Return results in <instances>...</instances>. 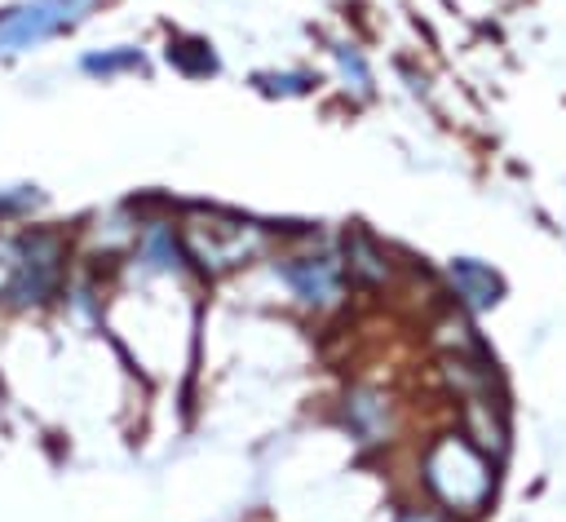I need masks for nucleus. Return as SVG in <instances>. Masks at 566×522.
<instances>
[{
  "instance_id": "obj_1",
  "label": "nucleus",
  "mask_w": 566,
  "mask_h": 522,
  "mask_svg": "<svg viewBox=\"0 0 566 522\" xmlns=\"http://www.w3.org/2000/svg\"><path fill=\"white\" fill-rule=\"evenodd\" d=\"M75 265V221L35 217L27 226L0 230V319H49Z\"/></svg>"
},
{
  "instance_id": "obj_2",
  "label": "nucleus",
  "mask_w": 566,
  "mask_h": 522,
  "mask_svg": "<svg viewBox=\"0 0 566 522\" xmlns=\"http://www.w3.org/2000/svg\"><path fill=\"white\" fill-rule=\"evenodd\" d=\"M111 0H0V66H22L80 40Z\"/></svg>"
},
{
  "instance_id": "obj_3",
  "label": "nucleus",
  "mask_w": 566,
  "mask_h": 522,
  "mask_svg": "<svg viewBox=\"0 0 566 522\" xmlns=\"http://www.w3.org/2000/svg\"><path fill=\"white\" fill-rule=\"evenodd\" d=\"M181 239L195 265V279H226L252 261H261L274 243V230L256 217L230 212V208H186L177 212Z\"/></svg>"
},
{
  "instance_id": "obj_4",
  "label": "nucleus",
  "mask_w": 566,
  "mask_h": 522,
  "mask_svg": "<svg viewBox=\"0 0 566 522\" xmlns=\"http://www.w3.org/2000/svg\"><path fill=\"white\" fill-rule=\"evenodd\" d=\"M270 279L283 288V296L310 314H327L349 296V279L340 265V252L327 243H310V248H283V252H265L261 257Z\"/></svg>"
},
{
  "instance_id": "obj_5",
  "label": "nucleus",
  "mask_w": 566,
  "mask_h": 522,
  "mask_svg": "<svg viewBox=\"0 0 566 522\" xmlns=\"http://www.w3.org/2000/svg\"><path fill=\"white\" fill-rule=\"evenodd\" d=\"M424 482L433 487V495L442 504L473 513L491 495V464L464 438H442L424 456Z\"/></svg>"
},
{
  "instance_id": "obj_6",
  "label": "nucleus",
  "mask_w": 566,
  "mask_h": 522,
  "mask_svg": "<svg viewBox=\"0 0 566 522\" xmlns=\"http://www.w3.org/2000/svg\"><path fill=\"white\" fill-rule=\"evenodd\" d=\"M71 71L84 84H128V80H146L155 71V58L142 40H102L75 49Z\"/></svg>"
},
{
  "instance_id": "obj_7",
  "label": "nucleus",
  "mask_w": 566,
  "mask_h": 522,
  "mask_svg": "<svg viewBox=\"0 0 566 522\" xmlns=\"http://www.w3.org/2000/svg\"><path fill=\"white\" fill-rule=\"evenodd\" d=\"M340 429L358 447H376L389 434V398L376 385H349L340 398Z\"/></svg>"
},
{
  "instance_id": "obj_8",
  "label": "nucleus",
  "mask_w": 566,
  "mask_h": 522,
  "mask_svg": "<svg viewBox=\"0 0 566 522\" xmlns=\"http://www.w3.org/2000/svg\"><path fill=\"white\" fill-rule=\"evenodd\" d=\"M159 58H164V66H168L172 75H181V80H212V75L221 71L217 44H212L208 35H199V31H168Z\"/></svg>"
},
{
  "instance_id": "obj_9",
  "label": "nucleus",
  "mask_w": 566,
  "mask_h": 522,
  "mask_svg": "<svg viewBox=\"0 0 566 522\" xmlns=\"http://www.w3.org/2000/svg\"><path fill=\"white\" fill-rule=\"evenodd\" d=\"M336 252H340V265H345V279H349V283H380L385 270H389L380 243H376L363 226H349V230L340 234Z\"/></svg>"
},
{
  "instance_id": "obj_10",
  "label": "nucleus",
  "mask_w": 566,
  "mask_h": 522,
  "mask_svg": "<svg viewBox=\"0 0 566 522\" xmlns=\"http://www.w3.org/2000/svg\"><path fill=\"white\" fill-rule=\"evenodd\" d=\"M49 217V190L40 181H0V230Z\"/></svg>"
},
{
  "instance_id": "obj_11",
  "label": "nucleus",
  "mask_w": 566,
  "mask_h": 522,
  "mask_svg": "<svg viewBox=\"0 0 566 522\" xmlns=\"http://www.w3.org/2000/svg\"><path fill=\"white\" fill-rule=\"evenodd\" d=\"M261 97H279V102H292V97H310L318 88V75L305 71V66H270V71H252L248 80Z\"/></svg>"
},
{
  "instance_id": "obj_12",
  "label": "nucleus",
  "mask_w": 566,
  "mask_h": 522,
  "mask_svg": "<svg viewBox=\"0 0 566 522\" xmlns=\"http://www.w3.org/2000/svg\"><path fill=\"white\" fill-rule=\"evenodd\" d=\"M332 66H336V80H340V88L349 97H371L376 75H371V62H367V53L358 44H349V40L332 44Z\"/></svg>"
},
{
  "instance_id": "obj_13",
  "label": "nucleus",
  "mask_w": 566,
  "mask_h": 522,
  "mask_svg": "<svg viewBox=\"0 0 566 522\" xmlns=\"http://www.w3.org/2000/svg\"><path fill=\"white\" fill-rule=\"evenodd\" d=\"M451 279L473 310H486L491 301H500V279L478 261H451Z\"/></svg>"
},
{
  "instance_id": "obj_14",
  "label": "nucleus",
  "mask_w": 566,
  "mask_h": 522,
  "mask_svg": "<svg viewBox=\"0 0 566 522\" xmlns=\"http://www.w3.org/2000/svg\"><path fill=\"white\" fill-rule=\"evenodd\" d=\"M394 522H442L438 513H429V509H407V513H398Z\"/></svg>"
},
{
  "instance_id": "obj_15",
  "label": "nucleus",
  "mask_w": 566,
  "mask_h": 522,
  "mask_svg": "<svg viewBox=\"0 0 566 522\" xmlns=\"http://www.w3.org/2000/svg\"><path fill=\"white\" fill-rule=\"evenodd\" d=\"M4 416H9V411H4V403H0V425H4Z\"/></svg>"
}]
</instances>
